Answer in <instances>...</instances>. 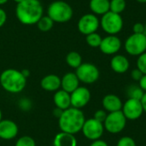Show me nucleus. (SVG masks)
Masks as SVG:
<instances>
[{"instance_id": "obj_13", "label": "nucleus", "mask_w": 146, "mask_h": 146, "mask_svg": "<svg viewBox=\"0 0 146 146\" xmlns=\"http://www.w3.org/2000/svg\"><path fill=\"white\" fill-rule=\"evenodd\" d=\"M91 97V92L87 87L79 86L72 93H70L71 107L81 110L89 104Z\"/></svg>"}, {"instance_id": "obj_17", "label": "nucleus", "mask_w": 146, "mask_h": 146, "mask_svg": "<svg viewBox=\"0 0 146 146\" xmlns=\"http://www.w3.org/2000/svg\"><path fill=\"white\" fill-rule=\"evenodd\" d=\"M79 86H80V80L75 73L73 72L67 73L61 79V88L68 93H72Z\"/></svg>"}, {"instance_id": "obj_40", "label": "nucleus", "mask_w": 146, "mask_h": 146, "mask_svg": "<svg viewBox=\"0 0 146 146\" xmlns=\"http://www.w3.org/2000/svg\"><path fill=\"white\" fill-rule=\"evenodd\" d=\"M8 2H9V0H0V5H3Z\"/></svg>"}, {"instance_id": "obj_43", "label": "nucleus", "mask_w": 146, "mask_h": 146, "mask_svg": "<svg viewBox=\"0 0 146 146\" xmlns=\"http://www.w3.org/2000/svg\"><path fill=\"white\" fill-rule=\"evenodd\" d=\"M14 2H15L16 3H21V2H22L23 0H13Z\"/></svg>"}, {"instance_id": "obj_7", "label": "nucleus", "mask_w": 146, "mask_h": 146, "mask_svg": "<svg viewBox=\"0 0 146 146\" xmlns=\"http://www.w3.org/2000/svg\"><path fill=\"white\" fill-rule=\"evenodd\" d=\"M127 53L133 56H139L146 51V35L144 33L131 34L124 43Z\"/></svg>"}, {"instance_id": "obj_41", "label": "nucleus", "mask_w": 146, "mask_h": 146, "mask_svg": "<svg viewBox=\"0 0 146 146\" xmlns=\"http://www.w3.org/2000/svg\"><path fill=\"white\" fill-rule=\"evenodd\" d=\"M136 1L140 3H146V0H136Z\"/></svg>"}, {"instance_id": "obj_5", "label": "nucleus", "mask_w": 146, "mask_h": 146, "mask_svg": "<svg viewBox=\"0 0 146 146\" xmlns=\"http://www.w3.org/2000/svg\"><path fill=\"white\" fill-rule=\"evenodd\" d=\"M124 21L120 14L111 11L101 16L100 27L108 35H117L123 28Z\"/></svg>"}, {"instance_id": "obj_26", "label": "nucleus", "mask_w": 146, "mask_h": 146, "mask_svg": "<svg viewBox=\"0 0 146 146\" xmlns=\"http://www.w3.org/2000/svg\"><path fill=\"white\" fill-rule=\"evenodd\" d=\"M102 39H103V38L97 32L96 33H90V34H88V35L86 36V44L89 46L92 47V48H99L100 44L102 42Z\"/></svg>"}, {"instance_id": "obj_42", "label": "nucleus", "mask_w": 146, "mask_h": 146, "mask_svg": "<svg viewBox=\"0 0 146 146\" xmlns=\"http://www.w3.org/2000/svg\"><path fill=\"white\" fill-rule=\"evenodd\" d=\"M2 117H3V114H2V110H1V109H0V121L3 120V119H2Z\"/></svg>"}, {"instance_id": "obj_15", "label": "nucleus", "mask_w": 146, "mask_h": 146, "mask_svg": "<svg viewBox=\"0 0 146 146\" xmlns=\"http://www.w3.org/2000/svg\"><path fill=\"white\" fill-rule=\"evenodd\" d=\"M110 68L116 74H124L130 68V62L127 56L121 54L114 55L110 60Z\"/></svg>"}, {"instance_id": "obj_6", "label": "nucleus", "mask_w": 146, "mask_h": 146, "mask_svg": "<svg viewBox=\"0 0 146 146\" xmlns=\"http://www.w3.org/2000/svg\"><path fill=\"white\" fill-rule=\"evenodd\" d=\"M127 120L123 115L122 111H116L108 113L107 117L104 122V129L111 134H118L122 132L127 126Z\"/></svg>"}, {"instance_id": "obj_37", "label": "nucleus", "mask_w": 146, "mask_h": 146, "mask_svg": "<svg viewBox=\"0 0 146 146\" xmlns=\"http://www.w3.org/2000/svg\"><path fill=\"white\" fill-rule=\"evenodd\" d=\"M62 112H63V110H62L61 109H59V108H56V109H54V110H53V115H54L55 117H56L57 119H59V118H60V116L62 115Z\"/></svg>"}, {"instance_id": "obj_28", "label": "nucleus", "mask_w": 146, "mask_h": 146, "mask_svg": "<svg viewBox=\"0 0 146 146\" xmlns=\"http://www.w3.org/2000/svg\"><path fill=\"white\" fill-rule=\"evenodd\" d=\"M18 108L23 112H28L33 108V103L29 98H22L18 101Z\"/></svg>"}, {"instance_id": "obj_1", "label": "nucleus", "mask_w": 146, "mask_h": 146, "mask_svg": "<svg viewBox=\"0 0 146 146\" xmlns=\"http://www.w3.org/2000/svg\"><path fill=\"white\" fill-rule=\"evenodd\" d=\"M44 9L39 0H23L17 3L15 15L23 25H34L43 16Z\"/></svg>"}, {"instance_id": "obj_29", "label": "nucleus", "mask_w": 146, "mask_h": 146, "mask_svg": "<svg viewBox=\"0 0 146 146\" xmlns=\"http://www.w3.org/2000/svg\"><path fill=\"white\" fill-rule=\"evenodd\" d=\"M136 64L137 68H139L144 74H146V51L138 56Z\"/></svg>"}, {"instance_id": "obj_32", "label": "nucleus", "mask_w": 146, "mask_h": 146, "mask_svg": "<svg viewBox=\"0 0 146 146\" xmlns=\"http://www.w3.org/2000/svg\"><path fill=\"white\" fill-rule=\"evenodd\" d=\"M143 75H144V74L139 68H137L131 71V78L133 80H135V81L139 82L141 80V78L143 77Z\"/></svg>"}, {"instance_id": "obj_39", "label": "nucleus", "mask_w": 146, "mask_h": 146, "mask_svg": "<svg viewBox=\"0 0 146 146\" xmlns=\"http://www.w3.org/2000/svg\"><path fill=\"white\" fill-rule=\"evenodd\" d=\"M21 74H22V75L26 78V79H27L29 76H30V71L28 70V69H22V70H21Z\"/></svg>"}, {"instance_id": "obj_30", "label": "nucleus", "mask_w": 146, "mask_h": 146, "mask_svg": "<svg viewBox=\"0 0 146 146\" xmlns=\"http://www.w3.org/2000/svg\"><path fill=\"white\" fill-rule=\"evenodd\" d=\"M116 146H137V145L135 140L132 137L124 136L118 140Z\"/></svg>"}, {"instance_id": "obj_23", "label": "nucleus", "mask_w": 146, "mask_h": 146, "mask_svg": "<svg viewBox=\"0 0 146 146\" xmlns=\"http://www.w3.org/2000/svg\"><path fill=\"white\" fill-rule=\"evenodd\" d=\"M145 94V92L140 88L139 85H131L127 88V95L128 98L141 100Z\"/></svg>"}, {"instance_id": "obj_3", "label": "nucleus", "mask_w": 146, "mask_h": 146, "mask_svg": "<svg viewBox=\"0 0 146 146\" xmlns=\"http://www.w3.org/2000/svg\"><path fill=\"white\" fill-rule=\"evenodd\" d=\"M27 80L20 70L15 68H7L0 74L1 87L12 94L21 92L27 86Z\"/></svg>"}, {"instance_id": "obj_9", "label": "nucleus", "mask_w": 146, "mask_h": 146, "mask_svg": "<svg viewBox=\"0 0 146 146\" xmlns=\"http://www.w3.org/2000/svg\"><path fill=\"white\" fill-rule=\"evenodd\" d=\"M104 130V123L95 120L94 118H90L86 120L81 132L87 139L94 141L101 139Z\"/></svg>"}, {"instance_id": "obj_18", "label": "nucleus", "mask_w": 146, "mask_h": 146, "mask_svg": "<svg viewBox=\"0 0 146 146\" xmlns=\"http://www.w3.org/2000/svg\"><path fill=\"white\" fill-rule=\"evenodd\" d=\"M40 86L46 92H56L61 88V78L56 74H48L42 78Z\"/></svg>"}, {"instance_id": "obj_21", "label": "nucleus", "mask_w": 146, "mask_h": 146, "mask_svg": "<svg viewBox=\"0 0 146 146\" xmlns=\"http://www.w3.org/2000/svg\"><path fill=\"white\" fill-rule=\"evenodd\" d=\"M89 8L92 14L102 16L110 11V0H90Z\"/></svg>"}, {"instance_id": "obj_20", "label": "nucleus", "mask_w": 146, "mask_h": 146, "mask_svg": "<svg viewBox=\"0 0 146 146\" xmlns=\"http://www.w3.org/2000/svg\"><path fill=\"white\" fill-rule=\"evenodd\" d=\"M78 142L74 134L61 132L53 139V146H77Z\"/></svg>"}, {"instance_id": "obj_44", "label": "nucleus", "mask_w": 146, "mask_h": 146, "mask_svg": "<svg viewBox=\"0 0 146 146\" xmlns=\"http://www.w3.org/2000/svg\"><path fill=\"white\" fill-rule=\"evenodd\" d=\"M144 26H145V33H144L146 35V22L144 24Z\"/></svg>"}, {"instance_id": "obj_14", "label": "nucleus", "mask_w": 146, "mask_h": 146, "mask_svg": "<svg viewBox=\"0 0 146 146\" xmlns=\"http://www.w3.org/2000/svg\"><path fill=\"white\" fill-rule=\"evenodd\" d=\"M19 132L17 124L9 119H4L0 121V139L3 140L14 139Z\"/></svg>"}, {"instance_id": "obj_12", "label": "nucleus", "mask_w": 146, "mask_h": 146, "mask_svg": "<svg viewBox=\"0 0 146 146\" xmlns=\"http://www.w3.org/2000/svg\"><path fill=\"white\" fill-rule=\"evenodd\" d=\"M121 46V40L117 35H107L103 38L99 49L105 55L114 56L120 51Z\"/></svg>"}, {"instance_id": "obj_8", "label": "nucleus", "mask_w": 146, "mask_h": 146, "mask_svg": "<svg viewBox=\"0 0 146 146\" xmlns=\"http://www.w3.org/2000/svg\"><path fill=\"white\" fill-rule=\"evenodd\" d=\"M75 74L80 80L84 84H93L100 76L98 68L91 62H82V64L76 68Z\"/></svg>"}, {"instance_id": "obj_11", "label": "nucleus", "mask_w": 146, "mask_h": 146, "mask_svg": "<svg viewBox=\"0 0 146 146\" xmlns=\"http://www.w3.org/2000/svg\"><path fill=\"white\" fill-rule=\"evenodd\" d=\"M121 111L128 121H136L139 119L144 113L141 101L133 98H128L123 104Z\"/></svg>"}, {"instance_id": "obj_33", "label": "nucleus", "mask_w": 146, "mask_h": 146, "mask_svg": "<svg viewBox=\"0 0 146 146\" xmlns=\"http://www.w3.org/2000/svg\"><path fill=\"white\" fill-rule=\"evenodd\" d=\"M133 33H136V34L144 33H145V26H144V24L141 23V22L135 23L133 26Z\"/></svg>"}, {"instance_id": "obj_2", "label": "nucleus", "mask_w": 146, "mask_h": 146, "mask_svg": "<svg viewBox=\"0 0 146 146\" xmlns=\"http://www.w3.org/2000/svg\"><path fill=\"white\" fill-rule=\"evenodd\" d=\"M86 121V117L81 110L70 107L63 110L58 119V126L61 132L75 135L80 133Z\"/></svg>"}, {"instance_id": "obj_24", "label": "nucleus", "mask_w": 146, "mask_h": 146, "mask_svg": "<svg viewBox=\"0 0 146 146\" xmlns=\"http://www.w3.org/2000/svg\"><path fill=\"white\" fill-rule=\"evenodd\" d=\"M54 23L55 22L48 15H43L39 19V21L36 23V25H37V27L39 31L48 32L53 27Z\"/></svg>"}, {"instance_id": "obj_35", "label": "nucleus", "mask_w": 146, "mask_h": 146, "mask_svg": "<svg viewBox=\"0 0 146 146\" xmlns=\"http://www.w3.org/2000/svg\"><path fill=\"white\" fill-rule=\"evenodd\" d=\"M139 86L145 92H146V74H144L141 80L139 81Z\"/></svg>"}, {"instance_id": "obj_22", "label": "nucleus", "mask_w": 146, "mask_h": 146, "mask_svg": "<svg viewBox=\"0 0 146 146\" xmlns=\"http://www.w3.org/2000/svg\"><path fill=\"white\" fill-rule=\"evenodd\" d=\"M66 62L70 68L76 69L82 64V56L77 51H70L66 56Z\"/></svg>"}, {"instance_id": "obj_36", "label": "nucleus", "mask_w": 146, "mask_h": 146, "mask_svg": "<svg viewBox=\"0 0 146 146\" xmlns=\"http://www.w3.org/2000/svg\"><path fill=\"white\" fill-rule=\"evenodd\" d=\"M90 146H109V145L102 139H98V140L92 141Z\"/></svg>"}, {"instance_id": "obj_19", "label": "nucleus", "mask_w": 146, "mask_h": 146, "mask_svg": "<svg viewBox=\"0 0 146 146\" xmlns=\"http://www.w3.org/2000/svg\"><path fill=\"white\" fill-rule=\"evenodd\" d=\"M53 101L56 108L65 110L71 107V98L70 93L60 89L56 91L53 97Z\"/></svg>"}, {"instance_id": "obj_10", "label": "nucleus", "mask_w": 146, "mask_h": 146, "mask_svg": "<svg viewBox=\"0 0 146 146\" xmlns=\"http://www.w3.org/2000/svg\"><path fill=\"white\" fill-rule=\"evenodd\" d=\"M77 27L79 32L81 34L86 36L98 31L100 27V20L96 15L92 13H88L80 18Z\"/></svg>"}, {"instance_id": "obj_45", "label": "nucleus", "mask_w": 146, "mask_h": 146, "mask_svg": "<svg viewBox=\"0 0 146 146\" xmlns=\"http://www.w3.org/2000/svg\"><path fill=\"white\" fill-rule=\"evenodd\" d=\"M0 87H1V85H0Z\"/></svg>"}, {"instance_id": "obj_16", "label": "nucleus", "mask_w": 146, "mask_h": 146, "mask_svg": "<svg viewBox=\"0 0 146 146\" xmlns=\"http://www.w3.org/2000/svg\"><path fill=\"white\" fill-rule=\"evenodd\" d=\"M102 105L107 113H111L121 110L123 104L118 96L115 94H108L104 97L102 100Z\"/></svg>"}, {"instance_id": "obj_34", "label": "nucleus", "mask_w": 146, "mask_h": 146, "mask_svg": "<svg viewBox=\"0 0 146 146\" xmlns=\"http://www.w3.org/2000/svg\"><path fill=\"white\" fill-rule=\"evenodd\" d=\"M6 21H7V13L3 9L0 8V28L4 26Z\"/></svg>"}, {"instance_id": "obj_25", "label": "nucleus", "mask_w": 146, "mask_h": 146, "mask_svg": "<svg viewBox=\"0 0 146 146\" xmlns=\"http://www.w3.org/2000/svg\"><path fill=\"white\" fill-rule=\"evenodd\" d=\"M127 7L126 0H110V11L121 14Z\"/></svg>"}, {"instance_id": "obj_4", "label": "nucleus", "mask_w": 146, "mask_h": 146, "mask_svg": "<svg viewBox=\"0 0 146 146\" xmlns=\"http://www.w3.org/2000/svg\"><path fill=\"white\" fill-rule=\"evenodd\" d=\"M74 15L73 8L65 1L56 0L52 2L47 9V15L55 23H66Z\"/></svg>"}, {"instance_id": "obj_31", "label": "nucleus", "mask_w": 146, "mask_h": 146, "mask_svg": "<svg viewBox=\"0 0 146 146\" xmlns=\"http://www.w3.org/2000/svg\"><path fill=\"white\" fill-rule=\"evenodd\" d=\"M107 115L108 113L104 110H98L95 113H94V116L93 118L102 123L104 122L106 117H107Z\"/></svg>"}, {"instance_id": "obj_27", "label": "nucleus", "mask_w": 146, "mask_h": 146, "mask_svg": "<svg viewBox=\"0 0 146 146\" xmlns=\"http://www.w3.org/2000/svg\"><path fill=\"white\" fill-rule=\"evenodd\" d=\"M15 146H36V142L32 137L26 135L19 138L16 140Z\"/></svg>"}, {"instance_id": "obj_38", "label": "nucleus", "mask_w": 146, "mask_h": 146, "mask_svg": "<svg viewBox=\"0 0 146 146\" xmlns=\"http://www.w3.org/2000/svg\"><path fill=\"white\" fill-rule=\"evenodd\" d=\"M141 104H142V106H143V110H144V112L146 113V92H145L143 98H141Z\"/></svg>"}]
</instances>
